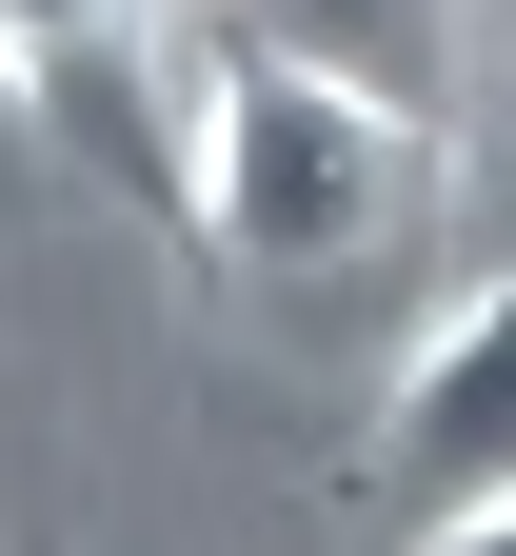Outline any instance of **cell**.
Returning a JSON list of instances; mask_svg holds the SVG:
<instances>
[{"mask_svg":"<svg viewBox=\"0 0 516 556\" xmlns=\"http://www.w3.org/2000/svg\"><path fill=\"white\" fill-rule=\"evenodd\" d=\"M0 100L179 239V21L160 0H0Z\"/></svg>","mask_w":516,"mask_h":556,"instance_id":"3957f363","label":"cell"},{"mask_svg":"<svg viewBox=\"0 0 516 556\" xmlns=\"http://www.w3.org/2000/svg\"><path fill=\"white\" fill-rule=\"evenodd\" d=\"M179 21H259V40L378 60V80H417V100H437V21H417V0H179Z\"/></svg>","mask_w":516,"mask_h":556,"instance_id":"277c9868","label":"cell"},{"mask_svg":"<svg viewBox=\"0 0 516 556\" xmlns=\"http://www.w3.org/2000/svg\"><path fill=\"white\" fill-rule=\"evenodd\" d=\"M437 179H457V139L417 80L259 21H179V258L259 278V299H338L437 219Z\"/></svg>","mask_w":516,"mask_h":556,"instance_id":"6da1fadb","label":"cell"},{"mask_svg":"<svg viewBox=\"0 0 516 556\" xmlns=\"http://www.w3.org/2000/svg\"><path fill=\"white\" fill-rule=\"evenodd\" d=\"M378 517L437 556H496L516 536V278L417 318V358L378 397Z\"/></svg>","mask_w":516,"mask_h":556,"instance_id":"7a4b0ae2","label":"cell"},{"mask_svg":"<svg viewBox=\"0 0 516 556\" xmlns=\"http://www.w3.org/2000/svg\"><path fill=\"white\" fill-rule=\"evenodd\" d=\"M496 60H516V0H496Z\"/></svg>","mask_w":516,"mask_h":556,"instance_id":"5b68a950","label":"cell"}]
</instances>
